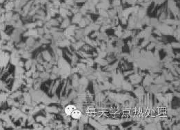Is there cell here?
<instances>
[{
	"label": "cell",
	"instance_id": "1",
	"mask_svg": "<svg viewBox=\"0 0 180 130\" xmlns=\"http://www.w3.org/2000/svg\"><path fill=\"white\" fill-rule=\"evenodd\" d=\"M70 116L74 119H79L80 118L81 116V113L80 111H79L75 109V110L73 111L72 113H71Z\"/></svg>",
	"mask_w": 180,
	"mask_h": 130
},
{
	"label": "cell",
	"instance_id": "2",
	"mask_svg": "<svg viewBox=\"0 0 180 130\" xmlns=\"http://www.w3.org/2000/svg\"><path fill=\"white\" fill-rule=\"evenodd\" d=\"M76 108H75V106L72 105H69L66 106V108H65V112L66 114L67 115H70V114L72 113L73 111L75 110Z\"/></svg>",
	"mask_w": 180,
	"mask_h": 130
}]
</instances>
